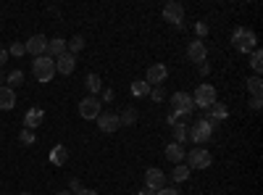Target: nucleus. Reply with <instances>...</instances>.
<instances>
[{
	"mask_svg": "<svg viewBox=\"0 0 263 195\" xmlns=\"http://www.w3.org/2000/svg\"><path fill=\"white\" fill-rule=\"evenodd\" d=\"M231 45H235L240 53H253L258 48V37H255V32H250V29H235Z\"/></svg>",
	"mask_w": 263,
	"mask_h": 195,
	"instance_id": "1",
	"label": "nucleus"
},
{
	"mask_svg": "<svg viewBox=\"0 0 263 195\" xmlns=\"http://www.w3.org/2000/svg\"><path fill=\"white\" fill-rule=\"evenodd\" d=\"M32 71H35L37 82H50L55 77V61H53V58H48V55H40V58H35Z\"/></svg>",
	"mask_w": 263,
	"mask_h": 195,
	"instance_id": "2",
	"label": "nucleus"
},
{
	"mask_svg": "<svg viewBox=\"0 0 263 195\" xmlns=\"http://www.w3.org/2000/svg\"><path fill=\"white\" fill-rule=\"evenodd\" d=\"M192 103H195V108H211L213 103H216V87L213 85H200L195 90V95H192Z\"/></svg>",
	"mask_w": 263,
	"mask_h": 195,
	"instance_id": "3",
	"label": "nucleus"
},
{
	"mask_svg": "<svg viewBox=\"0 0 263 195\" xmlns=\"http://www.w3.org/2000/svg\"><path fill=\"white\" fill-rule=\"evenodd\" d=\"M211 134H213V124L208 122V119L203 116L197 124H192L190 127V140L195 143V145H203V143H208L211 140Z\"/></svg>",
	"mask_w": 263,
	"mask_h": 195,
	"instance_id": "4",
	"label": "nucleus"
},
{
	"mask_svg": "<svg viewBox=\"0 0 263 195\" xmlns=\"http://www.w3.org/2000/svg\"><path fill=\"white\" fill-rule=\"evenodd\" d=\"M211 161H213L211 153L206 151V148H200V145L192 148V151L187 153V166H190V169H208Z\"/></svg>",
	"mask_w": 263,
	"mask_h": 195,
	"instance_id": "5",
	"label": "nucleus"
},
{
	"mask_svg": "<svg viewBox=\"0 0 263 195\" xmlns=\"http://www.w3.org/2000/svg\"><path fill=\"white\" fill-rule=\"evenodd\" d=\"M171 108H174L179 116H190V114L195 111L192 95H190V93H174V95H171Z\"/></svg>",
	"mask_w": 263,
	"mask_h": 195,
	"instance_id": "6",
	"label": "nucleus"
},
{
	"mask_svg": "<svg viewBox=\"0 0 263 195\" xmlns=\"http://www.w3.org/2000/svg\"><path fill=\"white\" fill-rule=\"evenodd\" d=\"M79 116L87 119V122H92V119L100 116V100L95 95H87L84 100H79Z\"/></svg>",
	"mask_w": 263,
	"mask_h": 195,
	"instance_id": "7",
	"label": "nucleus"
},
{
	"mask_svg": "<svg viewBox=\"0 0 263 195\" xmlns=\"http://www.w3.org/2000/svg\"><path fill=\"white\" fill-rule=\"evenodd\" d=\"M163 19H166L168 24H174V26H182V24H184V6L177 3V0L166 3V6H163Z\"/></svg>",
	"mask_w": 263,
	"mask_h": 195,
	"instance_id": "8",
	"label": "nucleus"
},
{
	"mask_svg": "<svg viewBox=\"0 0 263 195\" xmlns=\"http://www.w3.org/2000/svg\"><path fill=\"white\" fill-rule=\"evenodd\" d=\"M166 77H168V69H166L163 64H153V66L148 69V74H145V82H148L150 87H161V85L166 82Z\"/></svg>",
	"mask_w": 263,
	"mask_h": 195,
	"instance_id": "9",
	"label": "nucleus"
},
{
	"mask_svg": "<svg viewBox=\"0 0 263 195\" xmlns=\"http://www.w3.org/2000/svg\"><path fill=\"white\" fill-rule=\"evenodd\" d=\"M95 122H98L100 132H105V134H111V132L121 129V124H119V114H111V111H100V116L95 119Z\"/></svg>",
	"mask_w": 263,
	"mask_h": 195,
	"instance_id": "10",
	"label": "nucleus"
},
{
	"mask_svg": "<svg viewBox=\"0 0 263 195\" xmlns=\"http://www.w3.org/2000/svg\"><path fill=\"white\" fill-rule=\"evenodd\" d=\"M24 48H26L29 55L40 58V55H45V50H48V37H45V35H35V37H29L24 42Z\"/></svg>",
	"mask_w": 263,
	"mask_h": 195,
	"instance_id": "11",
	"label": "nucleus"
},
{
	"mask_svg": "<svg viewBox=\"0 0 263 195\" xmlns=\"http://www.w3.org/2000/svg\"><path fill=\"white\" fill-rule=\"evenodd\" d=\"M206 55H208V50H206V42L203 40H192L187 45V58H190L192 64H203Z\"/></svg>",
	"mask_w": 263,
	"mask_h": 195,
	"instance_id": "12",
	"label": "nucleus"
},
{
	"mask_svg": "<svg viewBox=\"0 0 263 195\" xmlns=\"http://www.w3.org/2000/svg\"><path fill=\"white\" fill-rule=\"evenodd\" d=\"M145 187L153 190V192H158L161 187H166V177L161 169H148L145 172Z\"/></svg>",
	"mask_w": 263,
	"mask_h": 195,
	"instance_id": "13",
	"label": "nucleus"
},
{
	"mask_svg": "<svg viewBox=\"0 0 263 195\" xmlns=\"http://www.w3.org/2000/svg\"><path fill=\"white\" fill-rule=\"evenodd\" d=\"M206 114H208L206 119H208V122H211V124L216 127V124H219V122H224V119L229 116V108L224 106V103H219V100H216V103H213L211 108H206Z\"/></svg>",
	"mask_w": 263,
	"mask_h": 195,
	"instance_id": "14",
	"label": "nucleus"
},
{
	"mask_svg": "<svg viewBox=\"0 0 263 195\" xmlns=\"http://www.w3.org/2000/svg\"><path fill=\"white\" fill-rule=\"evenodd\" d=\"M16 106V93L8 85H0V111H11Z\"/></svg>",
	"mask_w": 263,
	"mask_h": 195,
	"instance_id": "15",
	"label": "nucleus"
},
{
	"mask_svg": "<svg viewBox=\"0 0 263 195\" xmlns=\"http://www.w3.org/2000/svg\"><path fill=\"white\" fill-rule=\"evenodd\" d=\"M74 66H76V55H71V53H64V55L55 58V71L58 74H71Z\"/></svg>",
	"mask_w": 263,
	"mask_h": 195,
	"instance_id": "16",
	"label": "nucleus"
},
{
	"mask_svg": "<svg viewBox=\"0 0 263 195\" xmlns=\"http://www.w3.org/2000/svg\"><path fill=\"white\" fill-rule=\"evenodd\" d=\"M42 119H45V111L42 108H29L26 111V116H24V129H37L40 124H42Z\"/></svg>",
	"mask_w": 263,
	"mask_h": 195,
	"instance_id": "17",
	"label": "nucleus"
},
{
	"mask_svg": "<svg viewBox=\"0 0 263 195\" xmlns=\"http://www.w3.org/2000/svg\"><path fill=\"white\" fill-rule=\"evenodd\" d=\"M64 53H66V40H64V37H53V40H48V50H45V55L55 61V58L64 55Z\"/></svg>",
	"mask_w": 263,
	"mask_h": 195,
	"instance_id": "18",
	"label": "nucleus"
},
{
	"mask_svg": "<svg viewBox=\"0 0 263 195\" xmlns=\"http://www.w3.org/2000/svg\"><path fill=\"white\" fill-rule=\"evenodd\" d=\"M166 158L171 161V163H182L184 161V145H179V143L166 145Z\"/></svg>",
	"mask_w": 263,
	"mask_h": 195,
	"instance_id": "19",
	"label": "nucleus"
},
{
	"mask_svg": "<svg viewBox=\"0 0 263 195\" xmlns=\"http://www.w3.org/2000/svg\"><path fill=\"white\" fill-rule=\"evenodd\" d=\"M184 140H190V127L184 124V122H177L174 124V143L184 145Z\"/></svg>",
	"mask_w": 263,
	"mask_h": 195,
	"instance_id": "20",
	"label": "nucleus"
},
{
	"mask_svg": "<svg viewBox=\"0 0 263 195\" xmlns=\"http://www.w3.org/2000/svg\"><path fill=\"white\" fill-rule=\"evenodd\" d=\"M66 158H69V151H66L64 145H55L53 151H50V161L55 163V166H64V163H66Z\"/></svg>",
	"mask_w": 263,
	"mask_h": 195,
	"instance_id": "21",
	"label": "nucleus"
},
{
	"mask_svg": "<svg viewBox=\"0 0 263 195\" xmlns=\"http://www.w3.org/2000/svg\"><path fill=\"white\" fill-rule=\"evenodd\" d=\"M84 87L90 90V95H98L100 90H103V82H100V77H98V74H87V79H84Z\"/></svg>",
	"mask_w": 263,
	"mask_h": 195,
	"instance_id": "22",
	"label": "nucleus"
},
{
	"mask_svg": "<svg viewBox=\"0 0 263 195\" xmlns=\"http://www.w3.org/2000/svg\"><path fill=\"white\" fill-rule=\"evenodd\" d=\"M82 48H84V40L76 35V37H71V40H66V53H71V55H76V53H82Z\"/></svg>",
	"mask_w": 263,
	"mask_h": 195,
	"instance_id": "23",
	"label": "nucleus"
},
{
	"mask_svg": "<svg viewBox=\"0 0 263 195\" xmlns=\"http://www.w3.org/2000/svg\"><path fill=\"white\" fill-rule=\"evenodd\" d=\"M190 166H184V163H177V169L171 172V179H174V182H184V179H187L190 177Z\"/></svg>",
	"mask_w": 263,
	"mask_h": 195,
	"instance_id": "24",
	"label": "nucleus"
},
{
	"mask_svg": "<svg viewBox=\"0 0 263 195\" xmlns=\"http://www.w3.org/2000/svg\"><path fill=\"white\" fill-rule=\"evenodd\" d=\"M134 122H137V111H134V108H127V111L119 116V124H121V127H132Z\"/></svg>",
	"mask_w": 263,
	"mask_h": 195,
	"instance_id": "25",
	"label": "nucleus"
},
{
	"mask_svg": "<svg viewBox=\"0 0 263 195\" xmlns=\"http://www.w3.org/2000/svg\"><path fill=\"white\" fill-rule=\"evenodd\" d=\"M250 66H253V71H255V77L263 71V53H260L258 48H255V50H253V55H250Z\"/></svg>",
	"mask_w": 263,
	"mask_h": 195,
	"instance_id": "26",
	"label": "nucleus"
},
{
	"mask_svg": "<svg viewBox=\"0 0 263 195\" xmlns=\"http://www.w3.org/2000/svg\"><path fill=\"white\" fill-rule=\"evenodd\" d=\"M245 85H247V90L253 93V98L263 93V79H260V77H250V79H247Z\"/></svg>",
	"mask_w": 263,
	"mask_h": 195,
	"instance_id": "27",
	"label": "nucleus"
},
{
	"mask_svg": "<svg viewBox=\"0 0 263 195\" xmlns=\"http://www.w3.org/2000/svg\"><path fill=\"white\" fill-rule=\"evenodd\" d=\"M150 85L148 82H132V93L137 95V98H140V95H150Z\"/></svg>",
	"mask_w": 263,
	"mask_h": 195,
	"instance_id": "28",
	"label": "nucleus"
},
{
	"mask_svg": "<svg viewBox=\"0 0 263 195\" xmlns=\"http://www.w3.org/2000/svg\"><path fill=\"white\" fill-rule=\"evenodd\" d=\"M21 82H24V71L16 69V71L8 74V87H11V85H21Z\"/></svg>",
	"mask_w": 263,
	"mask_h": 195,
	"instance_id": "29",
	"label": "nucleus"
},
{
	"mask_svg": "<svg viewBox=\"0 0 263 195\" xmlns=\"http://www.w3.org/2000/svg\"><path fill=\"white\" fill-rule=\"evenodd\" d=\"M19 140H21L24 145H32V143H35V132H32V129H21Z\"/></svg>",
	"mask_w": 263,
	"mask_h": 195,
	"instance_id": "30",
	"label": "nucleus"
},
{
	"mask_svg": "<svg viewBox=\"0 0 263 195\" xmlns=\"http://www.w3.org/2000/svg\"><path fill=\"white\" fill-rule=\"evenodd\" d=\"M8 53H11V55H16V58H19V55H24V53H26V48H24V42H13L11 48H8Z\"/></svg>",
	"mask_w": 263,
	"mask_h": 195,
	"instance_id": "31",
	"label": "nucleus"
},
{
	"mask_svg": "<svg viewBox=\"0 0 263 195\" xmlns=\"http://www.w3.org/2000/svg\"><path fill=\"white\" fill-rule=\"evenodd\" d=\"M150 98L156 100V103H161V100H163V87H153V90H150Z\"/></svg>",
	"mask_w": 263,
	"mask_h": 195,
	"instance_id": "32",
	"label": "nucleus"
},
{
	"mask_svg": "<svg viewBox=\"0 0 263 195\" xmlns=\"http://www.w3.org/2000/svg\"><path fill=\"white\" fill-rule=\"evenodd\" d=\"M195 32H197V37H206V35H208V24H206V21H200V24L195 26Z\"/></svg>",
	"mask_w": 263,
	"mask_h": 195,
	"instance_id": "33",
	"label": "nucleus"
},
{
	"mask_svg": "<svg viewBox=\"0 0 263 195\" xmlns=\"http://www.w3.org/2000/svg\"><path fill=\"white\" fill-rule=\"evenodd\" d=\"M260 106H263V100H260V95L250 98V108H253V111H260Z\"/></svg>",
	"mask_w": 263,
	"mask_h": 195,
	"instance_id": "34",
	"label": "nucleus"
},
{
	"mask_svg": "<svg viewBox=\"0 0 263 195\" xmlns=\"http://www.w3.org/2000/svg\"><path fill=\"white\" fill-rule=\"evenodd\" d=\"M156 195H179V190H174V187H161Z\"/></svg>",
	"mask_w": 263,
	"mask_h": 195,
	"instance_id": "35",
	"label": "nucleus"
},
{
	"mask_svg": "<svg viewBox=\"0 0 263 195\" xmlns=\"http://www.w3.org/2000/svg\"><path fill=\"white\" fill-rule=\"evenodd\" d=\"M166 122H168V124H171V127H174V124L179 122V114H177V111H171V114H168V116H166Z\"/></svg>",
	"mask_w": 263,
	"mask_h": 195,
	"instance_id": "36",
	"label": "nucleus"
},
{
	"mask_svg": "<svg viewBox=\"0 0 263 195\" xmlns=\"http://www.w3.org/2000/svg\"><path fill=\"white\" fill-rule=\"evenodd\" d=\"M71 195H98V192H95V190H87V187H79V190L71 192Z\"/></svg>",
	"mask_w": 263,
	"mask_h": 195,
	"instance_id": "37",
	"label": "nucleus"
},
{
	"mask_svg": "<svg viewBox=\"0 0 263 195\" xmlns=\"http://www.w3.org/2000/svg\"><path fill=\"white\" fill-rule=\"evenodd\" d=\"M197 69H200V74H203V77H206V74L211 71V66H208V61H203V64H197Z\"/></svg>",
	"mask_w": 263,
	"mask_h": 195,
	"instance_id": "38",
	"label": "nucleus"
},
{
	"mask_svg": "<svg viewBox=\"0 0 263 195\" xmlns=\"http://www.w3.org/2000/svg\"><path fill=\"white\" fill-rule=\"evenodd\" d=\"M8 61V50H3V48H0V66H3Z\"/></svg>",
	"mask_w": 263,
	"mask_h": 195,
	"instance_id": "39",
	"label": "nucleus"
},
{
	"mask_svg": "<svg viewBox=\"0 0 263 195\" xmlns=\"http://www.w3.org/2000/svg\"><path fill=\"white\" fill-rule=\"evenodd\" d=\"M69 185H71V192H76V190H79V187H82V185H79V179H71V182H69Z\"/></svg>",
	"mask_w": 263,
	"mask_h": 195,
	"instance_id": "40",
	"label": "nucleus"
},
{
	"mask_svg": "<svg viewBox=\"0 0 263 195\" xmlns=\"http://www.w3.org/2000/svg\"><path fill=\"white\" fill-rule=\"evenodd\" d=\"M103 100H113V90H105V93H103Z\"/></svg>",
	"mask_w": 263,
	"mask_h": 195,
	"instance_id": "41",
	"label": "nucleus"
},
{
	"mask_svg": "<svg viewBox=\"0 0 263 195\" xmlns=\"http://www.w3.org/2000/svg\"><path fill=\"white\" fill-rule=\"evenodd\" d=\"M137 195H156V192H153V190H148V187H145V190H140V192H137Z\"/></svg>",
	"mask_w": 263,
	"mask_h": 195,
	"instance_id": "42",
	"label": "nucleus"
},
{
	"mask_svg": "<svg viewBox=\"0 0 263 195\" xmlns=\"http://www.w3.org/2000/svg\"><path fill=\"white\" fill-rule=\"evenodd\" d=\"M58 195H71V192H69V190H61V192H58Z\"/></svg>",
	"mask_w": 263,
	"mask_h": 195,
	"instance_id": "43",
	"label": "nucleus"
},
{
	"mask_svg": "<svg viewBox=\"0 0 263 195\" xmlns=\"http://www.w3.org/2000/svg\"><path fill=\"white\" fill-rule=\"evenodd\" d=\"M0 85H3V71H0Z\"/></svg>",
	"mask_w": 263,
	"mask_h": 195,
	"instance_id": "44",
	"label": "nucleus"
},
{
	"mask_svg": "<svg viewBox=\"0 0 263 195\" xmlns=\"http://www.w3.org/2000/svg\"><path fill=\"white\" fill-rule=\"evenodd\" d=\"M21 195H29V192H21Z\"/></svg>",
	"mask_w": 263,
	"mask_h": 195,
	"instance_id": "45",
	"label": "nucleus"
},
{
	"mask_svg": "<svg viewBox=\"0 0 263 195\" xmlns=\"http://www.w3.org/2000/svg\"><path fill=\"white\" fill-rule=\"evenodd\" d=\"M0 195H3V192H0Z\"/></svg>",
	"mask_w": 263,
	"mask_h": 195,
	"instance_id": "46",
	"label": "nucleus"
}]
</instances>
